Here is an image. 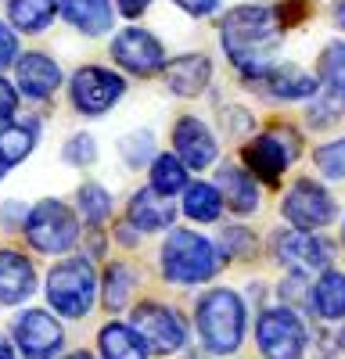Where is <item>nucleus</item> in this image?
<instances>
[{"instance_id":"0eeeda50","label":"nucleus","mask_w":345,"mask_h":359,"mask_svg":"<svg viewBox=\"0 0 345 359\" xmlns=\"http://www.w3.org/2000/svg\"><path fill=\"white\" fill-rule=\"evenodd\" d=\"M255 341L266 359H299L306 352V320L288 306L263 309L255 323Z\"/></svg>"},{"instance_id":"c85d7f7f","label":"nucleus","mask_w":345,"mask_h":359,"mask_svg":"<svg viewBox=\"0 0 345 359\" xmlns=\"http://www.w3.org/2000/svg\"><path fill=\"white\" fill-rule=\"evenodd\" d=\"M130 294H133V273L123 262H111L108 273H104V306L115 313L130 302Z\"/></svg>"},{"instance_id":"c756f323","label":"nucleus","mask_w":345,"mask_h":359,"mask_svg":"<svg viewBox=\"0 0 345 359\" xmlns=\"http://www.w3.org/2000/svg\"><path fill=\"white\" fill-rule=\"evenodd\" d=\"M76 205H79V212L86 223H104L108 212H111V194L101 187V184H83L79 194H76Z\"/></svg>"},{"instance_id":"dca6fc26","label":"nucleus","mask_w":345,"mask_h":359,"mask_svg":"<svg viewBox=\"0 0 345 359\" xmlns=\"http://www.w3.org/2000/svg\"><path fill=\"white\" fill-rule=\"evenodd\" d=\"M216 191H219L223 205L230 208V212H238V216H252L255 208H259V187H255L252 172L241 169V165H234V162L219 165V172H216Z\"/></svg>"},{"instance_id":"f3484780","label":"nucleus","mask_w":345,"mask_h":359,"mask_svg":"<svg viewBox=\"0 0 345 359\" xmlns=\"http://www.w3.org/2000/svg\"><path fill=\"white\" fill-rule=\"evenodd\" d=\"M15 72H18L22 94H25V97H36V101L50 97L54 90L62 86V69H58L47 54H22L18 65H15Z\"/></svg>"},{"instance_id":"423d86ee","label":"nucleus","mask_w":345,"mask_h":359,"mask_svg":"<svg viewBox=\"0 0 345 359\" xmlns=\"http://www.w3.org/2000/svg\"><path fill=\"white\" fill-rule=\"evenodd\" d=\"M133 331L140 334V341L148 345V352L155 355H177L187 348V323L177 309H169L162 302H140L133 309Z\"/></svg>"},{"instance_id":"a19ab883","label":"nucleus","mask_w":345,"mask_h":359,"mask_svg":"<svg viewBox=\"0 0 345 359\" xmlns=\"http://www.w3.org/2000/svg\"><path fill=\"white\" fill-rule=\"evenodd\" d=\"M65 359H94V355H90V352H83V348H79V352H69Z\"/></svg>"},{"instance_id":"6e6552de","label":"nucleus","mask_w":345,"mask_h":359,"mask_svg":"<svg viewBox=\"0 0 345 359\" xmlns=\"http://www.w3.org/2000/svg\"><path fill=\"white\" fill-rule=\"evenodd\" d=\"M299 155V144H295V133L292 130H270L263 137H255L248 147H245V169L263 180V184L277 187L280 176L288 169V162H292Z\"/></svg>"},{"instance_id":"4468645a","label":"nucleus","mask_w":345,"mask_h":359,"mask_svg":"<svg viewBox=\"0 0 345 359\" xmlns=\"http://www.w3.org/2000/svg\"><path fill=\"white\" fill-rule=\"evenodd\" d=\"M277 259L292 269H320L331 266V245L324 237H313L309 230H284L277 233V245H273Z\"/></svg>"},{"instance_id":"4c0bfd02","label":"nucleus","mask_w":345,"mask_h":359,"mask_svg":"<svg viewBox=\"0 0 345 359\" xmlns=\"http://www.w3.org/2000/svg\"><path fill=\"white\" fill-rule=\"evenodd\" d=\"M115 4H119V11H123L126 18H140L144 11H148L151 0H115Z\"/></svg>"},{"instance_id":"e433bc0d","label":"nucleus","mask_w":345,"mask_h":359,"mask_svg":"<svg viewBox=\"0 0 345 359\" xmlns=\"http://www.w3.org/2000/svg\"><path fill=\"white\" fill-rule=\"evenodd\" d=\"M180 11H187V15H194V18H205V15H212L216 11V4L219 0H172Z\"/></svg>"},{"instance_id":"c03bdc74","label":"nucleus","mask_w":345,"mask_h":359,"mask_svg":"<svg viewBox=\"0 0 345 359\" xmlns=\"http://www.w3.org/2000/svg\"><path fill=\"white\" fill-rule=\"evenodd\" d=\"M341 348H345V331H341Z\"/></svg>"},{"instance_id":"ddd939ff","label":"nucleus","mask_w":345,"mask_h":359,"mask_svg":"<svg viewBox=\"0 0 345 359\" xmlns=\"http://www.w3.org/2000/svg\"><path fill=\"white\" fill-rule=\"evenodd\" d=\"M172 151H177V158L187 169H209L219 158V144L201 118L184 115V118H177V126H172Z\"/></svg>"},{"instance_id":"473e14b6","label":"nucleus","mask_w":345,"mask_h":359,"mask_svg":"<svg viewBox=\"0 0 345 359\" xmlns=\"http://www.w3.org/2000/svg\"><path fill=\"white\" fill-rule=\"evenodd\" d=\"M65 162L69 165H94L97 162V144H94V137L90 133H76V137H69V144H65Z\"/></svg>"},{"instance_id":"7c9ffc66","label":"nucleus","mask_w":345,"mask_h":359,"mask_svg":"<svg viewBox=\"0 0 345 359\" xmlns=\"http://www.w3.org/2000/svg\"><path fill=\"white\" fill-rule=\"evenodd\" d=\"M123 158L126 165H144V162H155V133L151 130H137L123 140Z\"/></svg>"},{"instance_id":"ea45409f","label":"nucleus","mask_w":345,"mask_h":359,"mask_svg":"<svg viewBox=\"0 0 345 359\" xmlns=\"http://www.w3.org/2000/svg\"><path fill=\"white\" fill-rule=\"evenodd\" d=\"M0 359H18V355L11 352V345H8L4 338H0Z\"/></svg>"},{"instance_id":"f8f14e48","label":"nucleus","mask_w":345,"mask_h":359,"mask_svg":"<svg viewBox=\"0 0 345 359\" xmlns=\"http://www.w3.org/2000/svg\"><path fill=\"white\" fill-rule=\"evenodd\" d=\"M111 57L133 76H155L165 65L162 43L151 33H144V29H123V33L111 40Z\"/></svg>"},{"instance_id":"1a4fd4ad","label":"nucleus","mask_w":345,"mask_h":359,"mask_svg":"<svg viewBox=\"0 0 345 359\" xmlns=\"http://www.w3.org/2000/svg\"><path fill=\"white\" fill-rule=\"evenodd\" d=\"M280 208H284V219L295 230H320L338 216L334 198L327 194V187L316 184V180H299V184L284 194Z\"/></svg>"},{"instance_id":"9d476101","label":"nucleus","mask_w":345,"mask_h":359,"mask_svg":"<svg viewBox=\"0 0 345 359\" xmlns=\"http://www.w3.org/2000/svg\"><path fill=\"white\" fill-rule=\"evenodd\" d=\"M69 94H72V104L83 111V115H104L115 101L126 94V83L123 76H115L108 69H97V65H86L72 76L69 83Z\"/></svg>"},{"instance_id":"a878e982","label":"nucleus","mask_w":345,"mask_h":359,"mask_svg":"<svg viewBox=\"0 0 345 359\" xmlns=\"http://www.w3.org/2000/svg\"><path fill=\"white\" fill-rule=\"evenodd\" d=\"M187 187V165L177 155H158L151 162V191L162 198H172Z\"/></svg>"},{"instance_id":"aec40b11","label":"nucleus","mask_w":345,"mask_h":359,"mask_svg":"<svg viewBox=\"0 0 345 359\" xmlns=\"http://www.w3.org/2000/svg\"><path fill=\"white\" fill-rule=\"evenodd\" d=\"M126 216H130V223H133L137 230L151 233V230L169 226L172 216H177V208H172L162 194H155L151 187H144V191L133 194V201H130V208H126Z\"/></svg>"},{"instance_id":"2f4dec72","label":"nucleus","mask_w":345,"mask_h":359,"mask_svg":"<svg viewBox=\"0 0 345 359\" xmlns=\"http://www.w3.org/2000/svg\"><path fill=\"white\" fill-rule=\"evenodd\" d=\"M316 169L327 180H345V140H331L316 147Z\"/></svg>"},{"instance_id":"4be33fe9","label":"nucleus","mask_w":345,"mask_h":359,"mask_svg":"<svg viewBox=\"0 0 345 359\" xmlns=\"http://www.w3.org/2000/svg\"><path fill=\"white\" fill-rule=\"evenodd\" d=\"M313 309L320 320H341L345 316V273L338 269H324L313 284Z\"/></svg>"},{"instance_id":"a211bd4d","label":"nucleus","mask_w":345,"mask_h":359,"mask_svg":"<svg viewBox=\"0 0 345 359\" xmlns=\"http://www.w3.org/2000/svg\"><path fill=\"white\" fill-rule=\"evenodd\" d=\"M209 79H212V62L205 54H184V57L165 65V83H169L172 94H180V97L205 94Z\"/></svg>"},{"instance_id":"6ab92c4d","label":"nucleus","mask_w":345,"mask_h":359,"mask_svg":"<svg viewBox=\"0 0 345 359\" xmlns=\"http://www.w3.org/2000/svg\"><path fill=\"white\" fill-rule=\"evenodd\" d=\"M62 15L69 25H76L86 36H104L115 22V11L108 0H62Z\"/></svg>"},{"instance_id":"72a5a7b5","label":"nucleus","mask_w":345,"mask_h":359,"mask_svg":"<svg viewBox=\"0 0 345 359\" xmlns=\"http://www.w3.org/2000/svg\"><path fill=\"white\" fill-rule=\"evenodd\" d=\"M18 111V94H15V86L8 79H0V130L11 126V118Z\"/></svg>"},{"instance_id":"f257e3e1","label":"nucleus","mask_w":345,"mask_h":359,"mask_svg":"<svg viewBox=\"0 0 345 359\" xmlns=\"http://www.w3.org/2000/svg\"><path fill=\"white\" fill-rule=\"evenodd\" d=\"M223 50L234 62V69L248 79H259L273 69V54L284 40V22L277 15V8H259V4H245L234 8L223 18Z\"/></svg>"},{"instance_id":"f704fd0d","label":"nucleus","mask_w":345,"mask_h":359,"mask_svg":"<svg viewBox=\"0 0 345 359\" xmlns=\"http://www.w3.org/2000/svg\"><path fill=\"white\" fill-rule=\"evenodd\" d=\"M15 57H18V36L11 33L4 22H0V69H8Z\"/></svg>"},{"instance_id":"79ce46f5","label":"nucleus","mask_w":345,"mask_h":359,"mask_svg":"<svg viewBox=\"0 0 345 359\" xmlns=\"http://www.w3.org/2000/svg\"><path fill=\"white\" fill-rule=\"evenodd\" d=\"M4 172H8V162H4V158H0V180H4Z\"/></svg>"},{"instance_id":"2eb2a0df","label":"nucleus","mask_w":345,"mask_h":359,"mask_svg":"<svg viewBox=\"0 0 345 359\" xmlns=\"http://www.w3.org/2000/svg\"><path fill=\"white\" fill-rule=\"evenodd\" d=\"M36 291V269L22 252L0 248V306H22Z\"/></svg>"},{"instance_id":"37998d69","label":"nucleus","mask_w":345,"mask_h":359,"mask_svg":"<svg viewBox=\"0 0 345 359\" xmlns=\"http://www.w3.org/2000/svg\"><path fill=\"white\" fill-rule=\"evenodd\" d=\"M341 245H345V223H341Z\"/></svg>"},{"instance_id":"58836bf2","label":"nucleus","mask_w":345,"mask_h":359,"mask_svg":"<svg viewBox=\"0 0 345 359\" xmlns=\"http://www.w3.org/2000/svg\"><path fill=\"white\" fill-rule=\"evenodd\" d=\"M334 18H338V25L345 29V0H338V4H334Z\"/></svg>"},{"instance_id":"cd10ccee","label":"nucleus","mask_w":345,"mask_h":359,"mask_svg":"<svg viewBox=\"0 0 345 359\" xmlns=\"http://www.w3.org/2000/svg\"><path fill=\"white\" fill-rule=\"evenodd\" d=\"M33 144H36V126H4L0 130V158H4L8 165L22 162L29 151H33Z\"/></svg>"},{"instance_id":"5701e85b","label":"nucleus","mask_w":345,"mask_h":359,"mask_svg":"<svg viewBox=\"0 0 345 359\" xmlns=\"http://www.w3.org/2000/svg\"><path fill=\"white\" fill-rule=\"evenodd\" d=\"M97 345L104 359H148V345L126 323H104L97 334Z\"/></svg>"},{"instance_id":"7ed1b4c3","label":"nucleus","mask_w":345,"mask_h":359,"mask_svg":"<svg viewBox=\"0 0 345 359\" xmlns=\"http://www.w3.org/2000/svg\"><path fill=\"white\" fill-rule=\"evenodd\" d=\"M219 248L194 230H172L162 245V277L169 284H205L219 273Z\"/></svg>"},{"instance_id":"20e7f679","label":"nucleus","mask_w":345,"mask_h":359,"mask_svg":"<svg viewBox=\"0 0 345 359\" xmlns=\"http://www.w3.org/2000/svg\"><path fill=\"white\" fill-rule=\"evenodd\" d=\"M97 298V273L86 259H65L47 273V302L65 320H83L94 309Z\"/></svg>"},{"instance_id":"393cba45","label":"nucleus","mask_w":345,"mask_h":359,"mask_svg":"<svg viewBox=\"0 0 345 359\" xmlns=\"http://www.w3.org/2000/svg\"><path fill=\"white\" fill-rule=\"evenodd\" d=\"M219 212H223V198L216 184H191L184 191V216H191L194 223H216Z\"/></svg>"},{"instance_id":"bb28decb","label":"nucleus","mask_w":345,"mask_h":359,"mask_svg":"<svg viewBox=\"0 0 345 359\" xmlns=\"http://www.w3.org/2000/svg\"><path fill=\"white\" fill-rule=\"evenodd\" d=\"M320 79H324L331 97L345 101V43L341 40L324 47V54H320Z\"/></svg>"},{"instance_id":"f03ea898","label":"nucleus","mask_w":345,"mask_h":359,"mask_svg":"<svg viewBox=\"0 0 345 359\" xmlns=\"http://www.w3.org/2000/svg\"><path fill=\"white\" fill-rule=\"evenodd\" d=\"M194 320H198V334H201L205 352L234 355L241 348V341H245V302H241L238 291H230V287L205 291L198 298Z\"/></svg>"},{"instance_id":"c9c22d12","label":"nucleus","mask_w":345,"mask_h":359,"mask_svg":"<svg viewBox=\"0 0 345 359\" xmlns=\"http://www.w3.org/2000/svg\"><path fill=\"white\" fill-rule=\"evenodd\" d=\"M223 245L230 248V255H252V248H255V241H252V233L248 230H226L223 233Z\"/></svg>"},{"instance_id":"39448f33","label":"nucleus","mask_w":345,"mask_h":359,"mask_svg":"<svg viewBox=\"0 0 345 359\" xmlns=\"http://www.w3.org/2000/svg\"><path fill=\"white\" fill-rule=\"evenodd\" d=\"M25 237H29V245H33L36 252H43V255H65L79 241V219L65 201L47 198V201L29 208Z\"/></svg>"},{"instance_id":"412c9836","label":"nucleus","mask_w":345,"mask_h":359,"mask_svg":"<svg viewBox=\"0 0 345 359\" xmlns=\"http://www.w3.org/2000/svg\"><path fill=\"white\" fill-rule=\"evenodd\" d=\"M263 79H266V90L280 101H306L316 94V79L302 72L299 65H273Z\"/></svg>"},{"instance_id":"9b49d317","label":"nucleus","mask_w":345,"mask_h":359,"mask_svg":"<svg viewBox=\"0 0 345 359\" xmlns=\"http://www.w3.org/2000/svg\"><path fill=\"white\" fill-rule=\"evenodd\" d=\"M15 345L25 359H54L65 345V331L50 313L43 309H25L15 320Z\"/></svg>"},{"instance_id":"b1692460","label":"nucleus","mask_w":345,"mask_h":359,"mask_svg":"<svg viewBox=\"0 0 345 359\" xmlns=\"http://www.w3.org/2000/svg\"><path fill=\"white\" fill-rule=\"evenodd\" d=\"M58 15V0H8V18L22 33H40Z\"/></svg>"}]
</instances>
